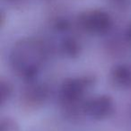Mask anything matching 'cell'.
Here are the masks:
<instances>
[{"label":"cell","mask_w":131,"mask_h":131,"mask_svg":"<svg viewBox=\"0 0 131 131\" xmlns=\"http://www.w3.org/2000/svg\"><path fill=\"white\" fill-rule=\"evenodd\" d=\"M34 81L29 83V87L26 90L25 97L30 102L32 103H41L48 96L47 87L43 84H36Z\"/></svg>","instance_id":"6"},{"label":"cell","mask_w":131,"mask_h":131,"mask_svg":"<svg viewBox=\"0 0 131 131\" xmlns=\"http://www.w3.org/2000/svg\"><path fill=\"white\" fill-rule=\"evenodd\" d=\"M110 78L116 87L128 89L131 87V67L127 64H117L110 71Z\"/></svg>","instance_id":"5"},{"label":"cell","mask_w":131,"mask_h":131,"mask_svg":"<svg viewBox=\"0 0 131 131\" xmlns=\"http://www.w3.org/2000/svg\"><path fill=\"white\" fill-rule=\"evenodd\" d=\"M0 131H19V126L15 119L6 117L0 122Z\"/></svg>","instance_id":"9"},{"label":"cell","mask_w":131,"mask_h":131,"mask_svg":"<svg viewBox=\"0 0 131 131\" xmlns=\"http://www.w3.org/2000/svg\"><path fill=\"white\" fill-rule=\"evenodd\" d=\"M80 25L88 33L103 35L111 30V21L106 14L102 12H93L85 14L81 17Z\"/></svg>","instance_id":"4"},{"label":"cell","mask_w":131,"mask_h":131,"mask_svg":"<svg viewBox=\"0 0 131 131\" xmlns=\"http://www.w3.org/2000/svg\"><path fill=\"white\" fill-rule=\"evenodd\" d=\"M115 103L110 95L100 94L89 97L83 104V114L95 120H102L112 116Z\"/></svg>","instance_id":"3"},{"label":"cell","mask_w":131,"mask_h":131,"mask_svg":"<svg viewBox=\"0 0 131 131\" xmlns=\"http://www.w3.org/2000/svg\"><path fill=\"white\" fill-rule=\"evenodd\" d=\"M13 93V86L9 83V81L1 79L0 82V103L1 105H5L10 98L12 97Z\"/></svg>","instance_id":"8"},{"label":"cell","mask_w":131,"mask_h":131,"mask_svg":"<svg viewBox=\"0 0 131 131\" xmlns=\"http://www.w3.org/2000/svg\"><path fill=\"white\" fill-rule=\"evenodd\" d=\"M125 37H126V39H127V41L131 43V25L128 26V28H127V31H126Z\"/></svg>","instance_id":"10"},{"label":"cell","mask_w":131,"mask_h":131,"mask_svg":"<svg viewBox=\"0 0 131 131\" xmlns=\"http://www.w3.org/2000/svg\"><path fill=\"white\" fill-rule=\"evenodd\" d=\"M60 51L68 58H77L81 52V46L75 39L66 38L60 44Z\"/></svg>","instance_id":"7"},{"label":"cell","mask_w":131,"mask_h":131,"mask_svg":"<svg viewBox=\"0 0 131 131\" xmlns=\"http://www.w3.org/2000/svg\"><path fill=\"white\" fill-rule=\"evenodd\" d=\"M94 80L92 77H77L66 79L61 84L58 96L68 115L83 114V104L87 99Z\"/></svg>","instance_id":"2"},{"label":"cell","mask_w":131,"mask_h":131,"mask_svg":"<svg viewBox=\"0 0 131 131\" xmlns=\"http://www.w3.org/2000/svg\"><path fill=\"white\" fill-rule=\"evenodd\" d=\"M48 53L43 41L33 38L23 39L15 42L10 50V67L20 78L31 82L43 68Z\"/></svg>","instance_id":"1"}]
</instances>
